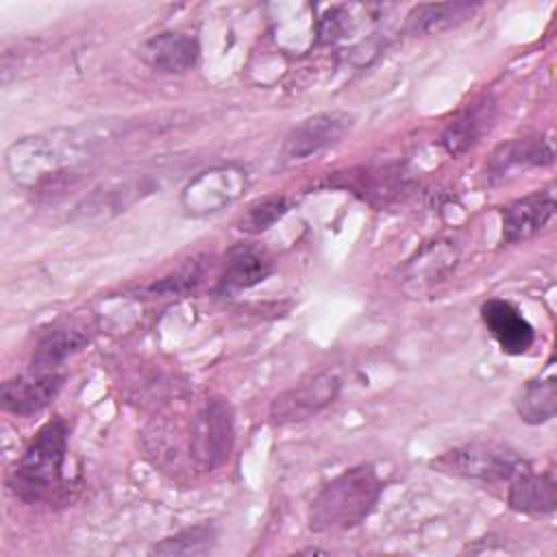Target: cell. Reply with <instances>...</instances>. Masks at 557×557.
<instances>
[{
  "label": "cell",
  "mask_w": 557,
  "mask_h": 557,
  "mask_svg": "<svg viewBox=\"0 0 557 557\" xmlns=\"http://www.w3.org/2000/svg\"><path fill=\"white\" fill-rule=\"evenodd\" d=\"M355 117L344 111H324L300 120L283 139L281 152L287 161H305L335 146L352 128Z\"/></svg>",
  "instance_id": "cell-8"
},
{
  "label": "cell",
  "mask_w": 557,
  "mask_h": 557,
  "mask_svg": "<svg viewBox=\"0 0 557 557\" xmlns=\"http://www.w3.org/2000/svg\"><path fill=\"white\" fill-rule=\"evenodd\" d=\"M557 198L553 187L535 189L522 198H516L500 213L503 244H520L537 235L555 218Z\"/></svg>",
  "instance_id": "cell-9"
},
{
  "label": "cell",
  "mask_w": 557,
  "mask_h": 557,
  "mask_svg": "<svg viewBox=\"0 0 557 557\" xmlns=\"http://www.w3.org/2000/svg\"><path fill=\"white\" fill-rule=\"evenodd\" d=\"M513 409L524 424L540 426L550 422L557 413V376L527 381L513 398Z\"/></svg>",
  "instance_id": "cell-20"
},
{
  "label": "cell",
  "mask_w": 557,
  "mask_h": 557,
  "mask_svg": "<svg viewBox=\"0 0 557 557\" xmlns=\"http://www.w3.org/2000/svg\"><path fill=\"white\" fill-rule=\"evenodd\" d=\"M67 459V422L63 418L48 420L28 442L20 459L7 474V485L15 498L28 505L52 503L65 492Z\"/></svg>",
  "instance_id": "cell-1"
},
{
  "label": "cell",
  "mask_w": 557,
  "mask_h": 557,
  "mask_svg": "<svg viewBox=\"0 0 557 557\" xmlns=\"http://www.w3.org/2000/svg\"><path fill=\"white\" fill-rule=\"evenodd\" d=\"M139 57L154 72L185 74L196 67L200 59V44L191 33L161 30L141 44Z\"/></svg>",
  "instance_id": "cell-15"
},
{
  "label": "cell",
  "mask_w": 557,
  "mask_h": 557,
  "mask_svg": "<svg viewBox=\"0 0 557 557\" xmlns=\"http://www.w3.org/2000/svg\"><path fill=\"white\" fill-rule=\"evenodd\" d=\"M94 144L96 139L81 135V128L22 137L7 150V170L24 187L41 185L85 159Z\"/></svg>",
  "instance_id": "cell-3"
},
{
  "label": "cell",
  "mask_w": 557,
  "mask_h": 557,
  "mask_svg": "<svg viewBox=\"0 0 557 557\" xmlns=\"http://www.w3.org/2000/svg\"><path fill=\"white\" fill-rule=\"evenodd\" d=\"M274 272V261L270 252L255 244H235L226 250L222 272L215 283L218 296H235L259 283H263Z\"/></svg>",
  "instance_id": "cell-11"
},
{
  "label": "cell",
  "mask_w": 557,
  "mask_h": 557,
  "mask_svg": "<svg viewBox=\"0 0 557 557\" xmlns=\"http://www.w3.org/2000/svg\"><path fill=\"white\" fill-rule=\"evenodd\" d=\"M342 392V379L331 372L322 370L309 374L294 383L292 387L283 389L270 403V422L274 426H289L300 424L315 418L320 411L331 407Z\"/></svg>",
  "instance_id": "cell-7"
},
{
  "label": "cell",
  "mask_w": 557,
  "mask_h": 557,
  "mask_svg": "<svg viewBox=\"0 0 557 557\" xmlns=\"http://www.w3.org/2000/svg\"><path fill=\"white\" fill-rule=\"evenodd\" d=\"M292 209V200L283 194H272L265 198L255 200L248 205V209L242 213L237 228L246 235H261L268 228H272L283 215Z\"/></svg>",
  "instance_id": "cell-23"
},
{
  "label": "cell",
  "mask_w": 557,
  "mask_h": 557,
  "mask_svg": "<svg viewBox=\"0 0 557 557\" xmlns=\"http://www.w3.org/2000/svg\"><path fill=\"white\" fill-rule=\"evenodd\" d=\"M235 446V416L226 398L213 396L196 413L189 435V457L198 468L213 472L222 468Z\"/></svg>",
  "instance_id": "cell-5"
},
{
  "label": "cell",
  "mask_w": 557,
  "mask_h": 557,
  "mask_svg": "<svg viewBox=\"0 0 557 557\" xmlns=\"http://www.w3.org/2000/svg\"><path fill=\"white\" fill-rule=\"evenodd\" d=\"M481 320L498 348L507 355H522L535 342L533 324L511 300L487 298L481 305Z\"/></svg>",
  "instance_id": "cell-14"
},
{
  "label": "cell",
  "mask_w": 557,
  "mask_h": 557,
  "mask_svg": "<svg viewBox=\"0 0 557 557\" xmlns=\"http://www.w3.org/2000/svg\"><path fill=\"white\" fill-rule=\"evenodd\" d=\"M507 485V505L518 513L550 516L557 507V483L550 472L527 468Z\"/></svg>",
  "instance_id": "cell-18"
},
{
  "label": "cell",
  "mask_w": 557,
  "mask_h": 557,
  "mask_svg": "<svg viewBox=\"0 0 557 557\" xmlns=\"http://www.w3.org/2000/svg\"><path fill=\"white\" fill-rule=\"evenodd\" d=\"M492 115H494V104L487 98L470 102L442 131V135H440L442 148L453 157L463 154L479 141L483 131L490 126Z\"/></svg>",
  "instance_id": "cell-19"
},
{
  "label": "cell",
  "mask_w": 557,
  "mask_h": 557,
  "mask_svg": "<svg viewBox=\"0 0 557 557\" xmlns=\"http://www.w3.org/2000/svg\"><path fill=\"white\" fill-rule=\"evenodd\" d=\"M61 372H35L7 379L0 387L2 409L13 416H33L46 409L63 387Z\"/></svg>",
  "instance_id": "cell-13"
},
{
  "label": "cell",
  "mask_w": 557,
  "mask_h": 557,
  "mask_svg": "<svg viewBox=\"0 0 557 557\" xmlns=\"http://www.w3.org/2000/svg\"><path fill=\"white\" fill-rule=\"evenodd\" d=\"M383 492L381 476L372 463L346 468L313 496L307 522L313 533L348 531L366 522Z\"/></svg>",
  "instance_id": "cell-2"
},
{
  "label": "cell",
  "mask_w": 557,
  "mask_h": 557,
  "mask_svg": "<svg viewBox=\"0 0 557 557\" xmlns=\"http://www.w3.org/2000/svg\"><path fill=\"white\" fill-rule=\"evenodd\" d=\"M479 2H437V4H418L407 15V30L413 35L440 33L450 26L466 22L479 11Z\"/></svg>",
  "instance_id": "cell-21"
},
{
  "label": "cell",
  "mask_w": 557,
  "mask_h": 557,
  "mask_svg": "<svg viewBox=\"0 0 557 557\" xmlns=\"http://www.w3.org/2000/svg\"><path fill=\"white\" fill-rule=\"evenodd\" d=\"M431 468L483 485H503L531 466L518 450L505 444L468 442L431 459Z\"/></svg>",
  "instance_id": "cell-4"
},
{
  "label": "cell",
  "mask_w": 557,
  "mask_h": 557,
  "mask_svg": "<svg viewBox=\"0 0 557 557\" xmlns=\"http://www.w3.org/2000/svg\"><path fill=\"white\" fill-rule=\"evenodd\" d=\"M555 161V146L550 135L518 137L500 144L485 163V178L490 185L507 181L518 170L544 168Z\"/></svg>",
  "instance_id": "cell-10"
},
{
  "label": "cell",
  "mask_w": 557,
  "mask_h": 557,
  "mask_svg": "<svg viewBox=\"0 0 557 557\" xmlns=\"http://www.w3.org/2000/svg\"><path fill=\"white\" fill-rule=\"evenodd\" d=\"M91 339V333L81 322H57L39 333L33 355L30 370L35 372H57V368L78 350H83Z\"/></svg>",
  "instance_id": "cell-17"
},
{
  "label": "cell",
  "mask_w": 557,
  "mask_h": 557,
  "mask_svg": "<svg viewBox=\"0 0 557 557\" xmlns=\"http://www.w3.org/2000/svg\"><path fill=\"white\" fill-rule=\"evenodd\" d=\"M250 176L244 165L222 163L196 174L181 191V207L191 218L218 213L239 200L248 189Z\"/></svg>",
  "instance_id": "cell-6"
},
{
  "label": "cell",
  "mask_w": 557,
  "mask_h": 557,
  "mask_svg": "<svg viewBox=\"0 0 557 557\" xmlns=\"http://www.w3.org/2000/svg\"><path fill=\"white\" fill-rule=\"evenodd\" d=\"M218 540V531L213 524L209 522H200L187 529H181L168 537H163L161 542H157L150 553L152 555H205L213 548Z\"/></svg>",
  "instance_id": "cell-22"
},
{
  "label": "cell",
  "mask_w": 557,
  "mask_h": 557,
  "mask_svg": "<svg viewBox=\"0 0 557 557\" xmlns=\"http://www.w3.org/2000/svg\"><path fill=\"white\" fill-rule=\"evenodd\" d=\"M207 274V263L202 259H194L181 265L176 272L163 276L159 283L148 285L150 294H187L196 289Z\"/></svg>",
  "instance_id": "cell-24"
},
{
  "label": "cell",
  "mask_w": 557,
  "mask_h": 557,
  "mask_svg": "<svg viewBox=\"0 0 557 557\" xmlns=\"http://www.w3.org/2000/svg\"><path fill=\"white\" fill-rule=\"evenodd\" d=\"M154 191V183L148 174H137L131 178H115L109 183H102L96 187L89 196L83 198V202L76 207V218L83 215V220L91 218H109L113 213L126 211L133 202L141 200L144 196Z\"/></svg>",
  "instance_id": "cell-16"
},
{
  "label": "cell",
  "mask_w": 557,
  "mask_h": 557,
  "mask_svg": "<svg viewBox=\"0 0 557 557\" xmlns=\"http://www.w3.org/2000/svg\"><path fill=\"white\" fill-rule=\"evenodd\" d=\"M459 261V248L450 239H435L416 250L403 265V287L409 294H426L448 278Z\"/></svg>",
  "instance_id": "cell-12"
}]
</instances>
